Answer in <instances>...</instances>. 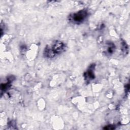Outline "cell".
<instances>
[{
	"mask_svg": "<svg viewBox=\"0 0 130 130\" xmlns=\"http://www.w3.org/2000/svg\"><path fill=\"white\" fill-rule=\"evenodd\" d=\"M88 15L87 12L85 10H81L77 13L73 14L71 17V20L75 23H80L82 22L86 19Z\"/></svg>",
	"mask_w": 130,
	"mask_h": 130,
	"instance_id": "obj_1",
	"label": "cell"
},
{
	"mask_svg": "<svg viewBox=\"0 0 130 130\" xmlns=\"http://www.w3.org/2000/svg\"><path fill=\"white\" fill-rule=\"evenodd\" d=\"M50 48L55 53V54H59L64 51L65 45L60 41H55L53 42Z\"/></svg>",
	"mask_w": 130,
	"mask_h": 130,
	"instance_id": "obj_2",
	"label": "cell"
},
{
	"mask_svg": "<svg viewBox=\"0 0 130 130\" xmlns=\"http://www.w3.org/2000/svg\"><path fill=\"white\" fill-rule=\"evenodd\" d=\"M114 51V45L113 44H111L110 43L109 44V46L107 47L106 49V51L109 54L112 53Z\"/></svg>",
	"mask_w": 130,
	"mask_h": 130,
	"instance_id": "obj_3",
	"label": "cell"
},
{
	"mask_svg": "<svg viewBox=\"0 0 130 130\" xmlns=\"http://www.w3.org/2000/svg\"><path fill=\"white\" fill-rule=\"evenodd\" d=\"M86 77L89 78V80L93 79L94 78V74L93 73V71L91 70H88L86 73Z\"/></svg>",
	"mask_w": 130,
	"mask_h": 130,
	"instance_id": "obj_4",
	"label": "cell"
}]
</instances>
